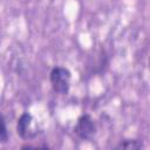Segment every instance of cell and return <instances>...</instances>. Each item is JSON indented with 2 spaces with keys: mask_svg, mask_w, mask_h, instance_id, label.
<instances>
[{
  "mask_svg": "<svg viewBox=\"0 0 150 150\" xmlns=\"http://www.w3.org/2000/svg\"><path fill=\"white\" fill-rule=\"evenodd\" d=\"M70 71L63 67H56L50 73V83L59 94H67L70 86Z\"/></svg>",
  "mask_w": 150,
  "mask_h": 150,
  "instance_id": "6da1fadb",
  "label": "cell"
},
{
  "mask_svg": "<svg viewBox=\"0 0 150 150\" xmlns=\"http://www.w3.org/2000/svg\"><path fill=\"white\" fill-rule=\"evenodd\" d=\"M128 143H123V144H121L120 145V148H131V149H135V148H141V144H138V143H136L135 141H131V143L129 142V141H127Z\"/></svg>",
  "mask_w": 150,
  "mask_h": 150,
  "instance_id": "5b68a950",
  "label": "cell"
},
{
  "mask_svg": "<svg viewBox=\"0 0 150 150\" xmlns=\"http://www.w3.org/2000/svg\"><path fill=\"white\" fill-rule=\"evenodd\" d=\"M33 118L29 114H22L18 121V134L23 138H30L36 135L33 127Z\"/></svg>",
  "mask_w": 150,
  "mask_h": 150,
  "instance_id": "3957f363",
  "label": "cell"
},
{
  "mask_svg": "<svg viewBox=\"0 0 150 150\" xmlns=\"http://www.w3.org/2000/svg\"><path fill=\"white\" fill-rule=\"evenodd\" d=\"M74 131L80 138L90 139L96 132V127H95V123H94L93 118L89 115H83L79 118Z\"/></svg>",
  "mask_w": 150,
  "mask_h": 150,
  "instance_id": "7a4b0ae2",
  "label": "cell"
},
{
  "mask_svg": "<svg viewBox=\"0 0 150 150\" xmlns=\"http://www.w3.org/2000/svg\"><path fill=\"white\" fill-rule=\"evenodd\" d=\"M8 139V132L4 117L0 115V143H5Z\"/></svg>",
  "mask_w": 150,
  "mask_h": 150,
  "instance_id": "277c9868",
  "label": "cell"
}]
</instances>
